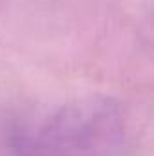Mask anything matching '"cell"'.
Masks as SVG:
<instances>
[{
	"label": "cell",
	"mask_w": 154,
	"mask_h": 156,
	"mask_svg": "<svg viewBox=\"0 0 154 156\" xmlns=\"http://www.w3.org/2000/svg\"><path fill=\"white\" fill-rule=\"evenodd\" d=\"M123 142L121 104L107 94L65 102L11 134L16 156H116Z\"/></svg>",
	"instance_id": "cell-1"
}]
</instances>
